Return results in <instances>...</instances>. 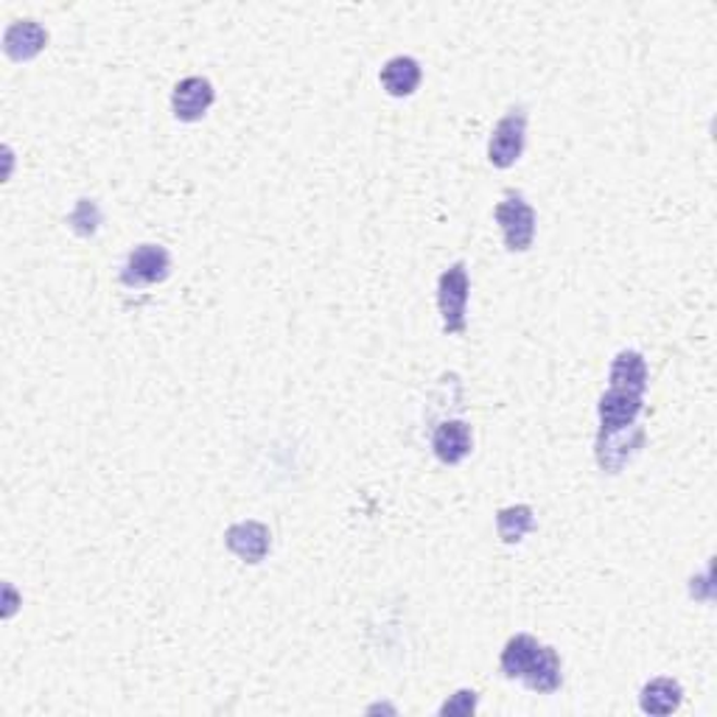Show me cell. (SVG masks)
<instances>
[{"label": "cell", "instance_id": "obj_2", "mask_svg": "<svg viewBox=\"0 0 717 717\" xmlns=\"http://www.w3.org/2000/svg\"><path fill=\"white\" fill-rule=\"evenodd\" d=\"M496 224L502 230L505 247L510 253H527L535 242V210L522 194L508 191L502 203L494 210Z\"/></svg>", "mask_w": 717, "mask_h": 717}, {"label": "cell", "instance_id": "obj_4", "mask_svg": "<svg viewBox=\"0 0 717 717\" xmlns=\"http://www.w3.org/2000/svg\"><path fill=\"white\" fill-rule=\"evenodd\" d=\"M171 272V255L160 244H141L126 255V264L121 269V283L130 289H144L163 283Z\"/></svg>", "mask_w": 717, "mask_h": 717}, {"label": "cell", "instance_id": "obj_15", "mask_svg": "<svg viewBox=\"0 0 717 717\" xmlns=\"http://www.w3.org/2000/svg\"><path fill=\"white\" fill-rule=\"evenodd\" d=\"M542 653V642L530 636V633H515L513 640H508L502 651V659H499V667H502L505 679H524V672L533 667L535 656Z\"/></svg>", "mask_w": 717, "mask_h": 717}, {"label": "cell", "instance_id": "obj_5", "mask_svg": "<svg viewBox=\"0 0 717 717\" xmlns=\"http://www.w3.org/2000/svg\"><path fill=\"white\" fill-rule=\"evenodd\" d=\"M645 443V429L642 426H625L617 432H600L597 435V463L608 474H620L631 457L642 449Z\"/></svg>", "mask_w": 717, "mask_h": 717}, {"label": "cell", "instance_id": "obj_12", "mask_svg": "<svg viewBox=\"0 0 717 717\" xmlns=\"http://www.w3.org/2000/svg\"><path fill=\"white\" fill-rule=\"evenodd\" d=\"M522 684L527 686V690L538 692V695H552V692L561 690L563 665H561V656H558L555 647L542 645V653L535 656L533 667L524 672Z\"/></svg>", "mask_w": 717, "mask_h": 717}, {"label": "cell", "instance_id": "obj_18", "mask_svg": "<svg viewBox=\"0 0 717 717\" xmlns=\"http://www.w3.org/2000/svg\"><path fill=\"white\" fill-rule=\"evenodd\" d=\"M476 706H479V695L474 690H457L443 706H440V715H474Z\"/></svg>", "mask_w": 717, "mask_h": 717}, {"label": "cell", "instance_id": "obj_14", "mask_svg": "<svg viewBox=\"0 0 717 717\" xmlns=\"http://www.w3.org/2000/svg\"><path fill=\"white\" fill-rule=\"evenodd\" d=\"M608 387H617V390L628 392H640L645 396L647 390V362L642 353L636 351H620L613 356L611 370H608Z\"/></svg>", "mask_w": 717, "mask_h": 717}, {"label": "cell", "instance_id": "obj_1", "mask_svg": "<svg viewBox=\"0 0 717 717\" xmlns=\"http://www.w3.org/2000/svg\"><path fill=\"white\" fill-rule=\"evenodd\" d=\"M471 278L465 262H454L437 278V312L449 337H463L469 331Z\"/></svg>", "mask_w": 717, "mask_h": 717}, {"label": "cell", "instance_id": "obj_7", "mask_svg": "<svg viewBox=\"0 0 717 717\" xmlns=\"http://www.w3.org/2000/svg\"><path fill=\"white\" fill-rule=\"evenodd\" d=\"M224 544L244 563H262L269 555V549H272V533H269L267 524L250 519V522H239L228 527Z\"/></svg>", "mask_w": 717, "mask_h": 717}, {"label": "cell", "instance_id": "obj_6", "mask_svg": "<svg viewBox=\"0 0 717 717\" xmlns=\"http://www.w3.org/2000/svg\"><path fill=\"white\" fill-rule=\"evenodd\" d=\"M216 101V90L205 76H189L171 93V112L183 124H196L208 116Z\"/></svg>", "mask_w": 717, "mask_h": 717}, {"label": "cell", "instance_id": "obj_16", "mask_svg": "<svg viewBox=\"0 0 717 717\" xmlns=\"http://www.w3.org/2000/svg\"><path fill=\"white\" fill-rule=\"evenodd\" d=\"M535 530V513L530 505H510L496 513V533L502 544H522L524 535Z\"/></svg>", "mask_w": 717, "mask_h": 717}, {"label": "cell", "instance_id": "obj_3", "mask_svg": "<svg viewBox=\"0 0 717 717\" xmlns=\"http://www.w3.org/2000/svg\"><path fill=\"white\" fill-rule=\"evenodd\" d=\"M524 144H527V110L524 107H513L505 118H499V124L494 126L488 141V160L496 169H510L519 163V157L524 155Z\"/></svg>", "mask_w": 717, "mask_h": 717}, {"label": "cell", "instance_id": "obj_8", "mask_svg": "<svg viewBox=\"0 0 717 717\" xmlns=\"http://www.w3.org/2000/svg\"><path fill=\"white\" fill-rule=\"evenodd\" d=\"M645 410V401H642L640 392H628L617 390V387H608V392H603L600 406H597V415H600V432H617L625 429V426L636 424V417Z\"/></svg>", "mask_w": 717, "mask_h": 717}, {"label": "cell", "instance_id": "obj_17", "mask_svg": "<svg viewBox=\"0 0 717 717\" xmlns=\"http://www.w3.org/2000/svg\"><path fill=\"white\" fill-rule=\"evenodd\" d=\"M68 224H71V230L76 235L90 239L98 230V224H101V210H98V205L93 203V199H78L76 208L68 216Z\"/></svg>", "mask_w": 717, "mask_h": 717}, {"label": "cell", "instance_id": "obj_13", "mask_svg": "<svg viewBox=\"0 0 717 717\" xmlns=\"http://www.w3.org/2000/svg\"><path fill=\"white\" fill-rule=\"evenodd\" d=\"M681 701H684V690L670 676L647 681L640 692V709L645 715H672V712H679Z\"/></svg>", "mask_w": 717, "mask_h": 717}, {"label": "cell", "instance_id": "obj_11", "mask_svg": "<svg viewBox=\"0 0 717 717\" xmlns=\"http://www.w3.org/2000/svg\"><path fill=\"white\" fill-rule=\"evenodd\" d=\"M421 78H424L421 62L412 57L387 59L381 73H378V82H381L387 96L392 98H410L417 90V85H421Z\"/></svg>", "mask_w": 717, "mask_h": 717}, {"label": "cell", "instance_id": "obj_10", "mask_svg": "<svg viewBox=\"0 0 717 717\" xmlns=\"http://www.w3.org/2000/svg\"><path fill=\"white\" fill-rule=\"evenodd\" d=\"M48 46V32L37 20H17L3 34V51L12 62H28Z\"/></svg>", "mask_w": 717, "mask_h": 717}, {"label": "cell", "instance_id": "obj_19", "mask_svg": "<svg viewBox=\"0 0 717 717\" xmlns=\"http://www.w3.org/2000/svg\"><path fill=\"white\" fill-rule=\"evenodd\" d=\"M14 613V588L12 586H7V611H3V617H12Z\"/></svg>", "mask_w": 717, "mask_h": 717}, {"label": "cell", "instance_id": "obj_9", "mask_svg": "<svg viewBox=\"0 0 717 717\" xmlns=\"http://www.w3.org/2000/svg\"><path fill=\"white\" fill-rule=\"evenodd\" d=\"M432 451L443 465H460L474 451V432L465 421H443L432 435Z\"/></svg>", "mask_w": 717, "mask_h": 717}]
</instances>
